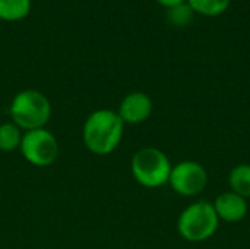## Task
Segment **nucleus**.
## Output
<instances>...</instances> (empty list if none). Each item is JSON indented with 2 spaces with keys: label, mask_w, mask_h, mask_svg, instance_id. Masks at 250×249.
I'll return each instance as SVG.
<instances>
[{
  "label": "nucleus",
  "mask_w": 250,
  "mask_h": 249,
  "mask_svg": "<svg viewBox=\"0 0 250 249\" xmlns=\"http://www.w3.org/2000/svg\"><path fill=\"white\" fill-rule=\"evenodd\" d=\"M59 141L47 128L23 132L19 151L22 157L35 167H48L59 157Z\"/></svg>",
  "instance_id": "5"
},
{
  "label": "nucleus",
  "mask_w": 250,
  "mask_h": 249,
  "mask_svg": "<svg viewBox=\"0 0 250 249\" xmlns=\"http://www.w3.org/2000/svg\"><path fill=\"white\" fill-rule=\"evenodd\" d=\"M220 226V219L212 203L201 200L189 204L177 219L179 235L192 244H199L211 239Z\"/></svg>",
  "instance_id": "3"
},
{
  "label": "nucleus",
  "mask_w": 250,
  "mask_h": 249,
  "mask_svg": "<svg viewBox=\"0 0 250 249\" xmlns=\"http://www.w3.org/2000/svg\"><path fill=\"white\" fill-rule=\"evenodd\" d=\"M158 4H161V6H164L166 9H168V7H173V6H176V4H180V3H185L186 0H155Z\"/></svg>",
  "instance_id": "14"
},
{
  "label": "nucleus",
  "mask_w": 250,
  "mask_h": 249,
  "mask_svg": "<svg viewBox=\"0 0 250 249\" xmlns=\"http://www.w3.org/2000/svg\"><path fill=\"white\" fill-rule=\"evenodd\" d=\"M123 134L125 123L111 109L94 110L82 126V141L86 150L100 157L111 154L120 145Z\"/></svg>",
  "instance_id": "1"
},
{
  "label": "nucleus",
  "mask_w": 250,
  "mask_h": 249,
  "mask_svg": "<svg viewBox=\"0 0 250 249\" xmlns=\"http://www.w3.org/2000/svg\"><path fill=\"white\" fill-rule=\"evenodd\" d=\"M196 15L214 18L229 10L231 0H186Z\"/></svg>",
  "instance_id": "12"
},
{
  "label": "nucleus",
  "mask_w": 250,
  "mask_h": 249,
  "mask_svg": "<svg viewBox=\"0 0 250 249\" xmlns=\"http://www.w3.org/2000/svg\"><path fill=\"white\" fill-rule=\"evenodd\" d=\"M22 136H23V131L12 120L0 123V151L10 153L19 150Z\"/></svg>",
  "instance_id": "11"
},
{
  "label": "nucleus",
  "mask_w": 250,
  "mask_h": 249,
  "mask_svg": "<svg viewBox=\"0 0 250 249\" xmlns=\"http://www.w3.org/2000/svg\"><path fill=\"white\" fill-rule=\"evenodd\" d=\"M32 9V0H0V21L21 22Z\"/></svg>",
  "instance_id": "9"
},
{
  "label": "nucleus",
  "mask_w": 250,
  "mask_h": 249,
  "mask_svg": "<svg viewBox=\"0 0 250 249\" xmlns=\"http://www.w3.org/2000/svg\"><path fill=\"white\" fill-rule=\"evenodd\" d=\"M154 110L152 98L142 91H132L123 97L116 110L125 125H139L146 122Z\"/></svg>",
  "instance_id": "7"
},
{
  "label": "nucleus",
  "mask_w": 250,
  "mask_h": 249,
  "mask_svg": "<svg viewBox=\"0 0 250 249\" xmlns=\"http://www.w3.org/2000/svg\"><path fill=\"white\" fill-rule=\"evenodd\" d=\"M230 191L239 194L240 197L249 200L250 198V164L242 163L234 166L229 175Z\"/></svg>",
  "instance_id": "10"
},
{
  "label": "nucleus",
  "mask_w": 250,
  "mask_h": 249,
  "mask_svg": "<svg viewBox=\"0 0 250 249\" xmlns=\"http://www.w3.org/2000/svg\"><path fill=\"white\" fill-rule=\"evenodd\" d=\"M212 205L215 208L220 222L223 220L226 223H239L248 216L249 211L248 200L233 191L220 194L214 200Z\"/></svg>",
  "instance_id": "8"
},
{
  "label": "nucleus",
  "mask_w": 250,
  "mask_h": 249,
  "mask_svg": "<svg viewBox=\"0 0 250 249\" xmlns=\"http://www.w3.org/2000/svg\"><path fill=\"white\" fill-rule=\"evenodd\" d=\"M171 167L173 164L168 156L155 147H144L138 150L130 160L133 179L148 189L161 188L168 183Z\"/></svg>",
  "instance_id": "4"
},
{
  "label": "nucleus",
  "mask_w": 250,
  "mask_h": 249,
  "mask_svg": "<svg viewBox=\"0 0 250 249\" xmlns=\"http://www.w3.org/2000/svg\"><path fill=\"white\" fill-rule=\"evenodd\" d=\"M195 15L196 13L192 10V7L189 6L188 1L180 3V4H176L173 7H168L167 9V13H166L168 23H171L176 28H185L189 23H192Z\"/></svg>",
  "instance_id": "13"
},
{
  "label": "nucleus",
  "mask_w": 250,
  "mask_h": 249,
  "mask_svg": "<svg viewBox=\"0 0 250 249\" xmlns=\"http://www.w3.org/2000/svg\"><path fill=\"white\" fill-rule=\"evenodd\" d=\"M9 114L23 132L45 128L51 117V103L38 90H22L12 98Z\"/></svg>",
  "instance_id": "2"
},
{
  "label": "nucleus",
  "mask_w": 250,
  "mask_h": 249,
  "mask_svg": "<svg viewBox=\"0 0 250 249\" xmlns=\"http://www.w3.org/2000/svg\"><path fill=\"white\" fill-rule=\"evenodd\" d=\"M168 183L177 195L195 197L207 188L208 172L198 161L183 160L171 167Z\"/></svg>",
  "instance_id": "6"
}]
</instances>
